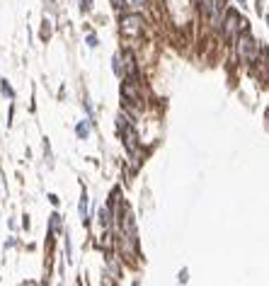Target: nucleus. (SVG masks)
<instances>
[{"label":"nucleus","mask_w":269,"mask_h":286,"mask_svg":"<svg viewBox=\"0 0 269 286\" xmlns=\"http://www.w3.org/2000/svg\"><path fill=\"white\" fill-rule=\"evenodd\" d=\"M218 29H223V34L228 39H235L238 34L248 32V20H243L238 15V10H228V12H223V20H221V27Z\"/></svg>","instance_id":"nucleus-1"},{"label":"nucleus","mask_w":269,"mask_h":286,"mask_svg":"<svg viewBox=\"0 0 269 286\" xmlns=\"http://www.w3.org/2000/svg\"><path fill=\"white\" fill-rule=\"evenodd\" d=\"M238 54H240L243 61L255 63V61L260 59V44H257L248 32H243V34H238Z\"/></svg>","instance_id":"nucleus-2"},{"label":"nucleus","mask_w":269,"mask_h":286,"mask_svg":"<svg viewBox=\"0 0 269 286\" xmlns=\"http://www.w3.org/2000/svg\"><path fill=\"white\" fill-rule=\"evenodd\" d=\"M143 15L138 12H131V15H124L122 17V34H129V37H136L143 32Z\"/></svg>","instance_id":"nucleus-3"},{"label":"nucleus","mask_w":269,"mask_h":286,"mask_svg":"<svg viewBox=\"0 0 269 286\" xmlns=\"http://www.w3.org/2000/svg\"><path fill=\"white\" fill-rule=\"evenodd\" d=\"M122 136H124V141H126V148H129V153H136V148H138V136H136L134 129L129 126V129H126V131L122 134Z\"/></svg>","instance_id":"nucleus-4"},{"label":"nucleus","mask_w":269,"mask_h":286,"mask_svg":"<svg viewBox=\"0 0 269 286\" xmlns=\"http://www.w3.org/2000/svg\"><path fill=\"white\" fill-rule=\"evenodd\" d=\"M112 71L117 78H124V63H122V54H117L114 59H112Z\"/></svg>","instance_id":"nucleus-5"},{"label":"nucleus","mask_w":269,"mask_h":286,"mask_svg":"<svg viewBox=\"0 0 269 286\" xmlns=\"http://www.w3.org/2000/svg\"><path fill=\"white\" fill-rule=\"evenodd\" d=\"M100 223H102V228H109L112 225V211H109V206H102L100 209Z\"/></svg>","instance_id":"nucleus-6"},{"label":"nucleus","mask_w":269,"mask_h":286,"mask_svg":"<svg viewBox=\"0 0 269 286\" xmlns=\"http://www.w3.org/2000/svg\"><path fill=\"white\" fill-rule=\"evenodd\" d=\"M75 134H78V139H87V136H90V119H87V122H80V124L75 126Z\"/></svg>","instance_id":"nucleus-7"},{"label":"nucleus","mask_w":269,"mask_h":286,"mask_svg":"<svg viewBox=\"0 0 269 286\" xmlns=\"http://www.w3.org/2000/svg\"><path fill=\"white\" fill-rule=\"evenodd\" d=\"M80 218H83V223H87V192H83V197H80Z\"/></svg>","instance_id":"nucleus-8"},{"label":"nucleus","mask_w":269,"mask_h":286,"mask_svg":"<svg viewBox=\"0 0 269 286\" xmlns=\"http://www.w3.org/2000/svg\"><path fill=\"white\" fill-rule=\"evenodd\" d=\"M0 90H2V95H5V97H10V100L15 97V90H12V85L7 82V78H2V80H0Z\"/></svg>","instance_id":"nucleus-9"},{"label":"nucleus","mask_w":269,"mask_h":286,"mask_svg":"<svg viewBox=\"0 0 269 286\" xmlns=\"http://www.w3.org/2000/svg\"><path fill=\"white\" fill-rule=\"evenodd\" d=\"M117 129H119V134H124V131L129 129V117H126L124 112H122V114L117 117Z\"/></svg>","instance_id":"nucleus-10"},{"label":"nucleus","mask_w":269,"mask_h":286,"mask_svg":"<svg viewBox=\"0 0 269 286\" xmlns=\"http://www.w3.org/2000/svg\"><path fill=\"white\" fill-rule=\"evenodd\" d=\"M49 37H51V20H46V17H44V22H41V39L46 41Z\"/></svg>","instance_id":"nucleus-11"},{"label":"nucleus","mask_w":269,"mask_h":286,"mask_svg":"<svg viewBox=\"0 0 269 286\" xmlns=\"http://www.w3.org/2000/svg\"><path fill=\"white\" fill-rule=\"evenodd\" d=\"M109 2H112V7L119 10V12H126V10H129V0H109Z\"/></svg>","instance_id":"nucleus-12"},{"label":"nucleus","mask_w":269,"mask_h":286,"mask_svg":"<svg viewBox=\"0 0 269 286\" xmlns=\"http://www.w3.org/2000/svg\"><path fill=\"white\" fill-rule=\"evenodd\" d=\"M85 41H87V46H90V49H95V46L100 44V39H97V34H95V32H90V34L85 37Z\"/></svg>","instance_id":"nucleus-13"},{"label":"nucleus","mask_w":269,"mask_h":286,"mask_svg":"<svg viewBox=\"0 0 269 286\" xmlns=\"http://www.w3.org/2000/svg\"><path fill=\"white\" fill-rule=\"evenodd\" d=\"M80 10L83 12H90L92 10V0H80Z\"/></svg>","instance_id":"nucleus-14"},{"label":"nucleus","mask_w":269,"mask_h":286,"mask_svg":"<svg viewBox=\"0 0 269 286\" xmlns=\"http://www.w3.org/2000/svg\"><path fill=\"white\" fill-rule=\"evenodd\" d=\"M59 218H61L59 214H54V216H51V230H56V228H59V223H61Z\"/></svg>","instance_id":"nucleus-15"},{"label":"nucleus","mask_w":269,"mask_h":286,"mask_svg":"<svg viewBox=\"0 0 269 286\" xmlns=\"http://www.w3.org/2000/svg\"><path fill=\"white\" fill-rule=\"evenodd\" d=\"M129 5H134V7H143V5H148V0H129Z\"/></svg>","instance_id":"nucleus-16"},{"label":"nucleus","mask_w":269,"mask_h":286,"mask_svg":"<svg viewBox=\"0 0 269 286\" xmlns=\"http://www.w3.org/2000/svg\"><path fill=\"white\" fill-rule=\"evenodd\" d=\"M255 2H257V5H255V7H257V12H260V15H265V0H255Z\"/></svg>","instance_id":"nucleus-17"},{"label":"nucleus","mask_w":269,"mask_h":286,"mask_svg":"<svg viewBox=\"0 0 269 286\" xmlns=\"http://www.w3.org/2000/svg\"><path fill=\"white\" fill-rule=\"evenodd\" d=\"M187 279H189V277H187V269H182V272H180V282H182V284H185V282H187Z\"/></svg>","instance_id":"nucleus-18"},{"label":"nucleus","mask_w":269,"mask_h":286,"mask_svg":"<svg viewBox=\"0 0 269 286\" xmlns=\"http://www.w3.org/2000/svg\"><path fill=\"white\" fill-rule=\"evenodd\" d=\"M44 2H46V5L51 7V10H56V0H44Z\"/></svg>","instance_id":"nucleus-19"},{"label":"nucleus","mask_w":269,"mask_h":286,"mask_svg":"<svg viewBox=\"0 0 269 286\" xmlns=\"http://www.w3.org/2000/svg\"><path fill=\"white\" fill-rule=\"evenodd\" d=\"M235 2H238L240 7H245V5H248V0H235Z\"/></svg>","instance_id":"nucleus-20"}]
</instances>
